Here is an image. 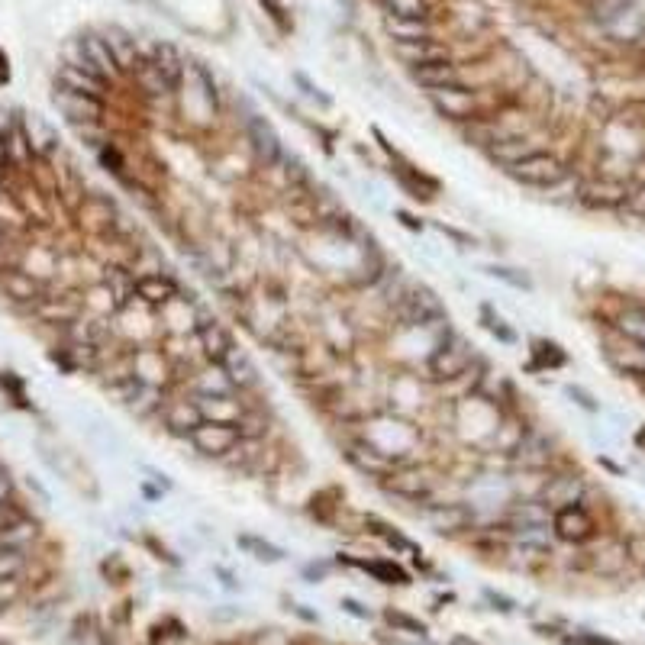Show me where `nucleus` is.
I'll return each instance as SVG.
<instances>
[{
	"label": "nucleus",
	"mask_w": 645,
	"mask_h": 645,
	"mask_svg": "<svg viewBox=\"0 0 645 645\" xmlns=\"http://www.w3.org/2000/svg\"><path fill=\"white\" fill-rule=\"evenodd\" d=\"M42 542H46V529H42L39 516L26 504L4 455H0V555L23 552L39 558Z\"/></svg>",
	"instance_id": "obj_1"
},
{
	"label": "nucleus",
	"mask_w": 645,
	"mask_h": 645,
	"mask_svg": "<svg viewBox=\"0 0 645 645\" xmlns=\"http://www.w3.org/2000/svg\"><path fill=\"white\" fill-rule=\"evenodd\" d=\"M475 365H478L475 346L462 333H446L436 342V349L429 352L426 375L433 384H452L458 378H465Z\"/></svg>",
	"instance_id": "obj_2"
},
{
	"label": "nucleus",
	"mask_w": 645,
	"mask_h": 645,
	"mask_svg": "<svg viewBox=\"0 0 645 645\" xmlns=\"http://www.w3.org/2000/svg\"><path fill=\"white\" fill-rule=\"evenodd\" d=\"M394 313L404 326H417V329L449 323V313H446V304H442V297L433 288H426V284H410L407 294L400 297V304L394 307Z\"/></svg>",
	"instance_id": "obj_3"
},
{
	"label": "nucleus",
	"mask_w": 645,
	"mask_h": 645,
	"mask_svg": "<svg viewBox=\"0 0 645 645\" xmlns=\"http://www.w3.org/2000/svg\"><path fill=\"white\" fill-rule=\"evenodd\" d=\"M504 175L516 184H523V188H539V191H549L555 188L558 181L568 175V165L558 159L555 152H546V149H536L533 155H526L523 162L510 165Z\"/></svg>",
	"instance_id": "obj_4"
},
{
	"label": "nucleus",
	"mask_w": 645,
	"mask_h": 645,
	"mask_svg": "<svg viewBox=\"0 0 645 645\" xmlns=\"http://www.w3.org/2000/svg\"><path fill=\"white\" fill-rule=\"evenodd\" d=\"M420 520L439 536H462L475 526V507L465 500H426L420 504Z\"/></svg>",
	"instance_id": "obj_5"
},
{
	"label": "nucleus",
	"mask_w": 645,
	"mask_h": 645,
	"mask_svg": "<svg viewBox=\"0 0 645 645\" xmlns=\"http://www.w3.org/2000/svg\"><path fill=\"white\" fill-rule=\"evenodd\" d=\"M188 442H191V449H194L197 455H204V458H220V462H226V458L239 449L242 433H239L236 423H226V420H204V423H200V426L194 429V433L188 436Z\"/></svg>",
	"instance_id": "obj_6"
},
{
	"label": "nucleus",
	"mask_w": 645,
	"mask_h": 645,
	"mask_svg": "<svg viewBox=\"0 0 645 645\" xmlns=\"http://www.w3.org/2000/svg\"><path fill=\"white\" fill-rule=\"evenodd\" d=\"M429 104L439 113V117H446L458 126H465L478 117H487L478 104V94L468 88V84H455V88H439V91H426Z\"/></svg>",
	"instance_id": "obj_7"
},
{
	"label": "nucleus",
	"mask_w": 645,
	"mask_h": 645,
	"mask_svg": "<svg viewBox=\"0 0 645 645\" xmlns=\"http://www.w3.org/2000/svg\"><path fill=\"white\" fill-rule=\"evenodd\" d=\"M246 142H249V152L258 168H278L284 159V142L278 136V129L271 126L268 117L262 113H249L246 117Z\"/></svg>",
	"instance_id": "obj_8"
},
{
	"label": "nucleus",
	"mask_w": 645,
	"mask_h": 645,
	"mask_svg": "<svg viewBox=\"0 0 645 645\" xmlns=\"http://www.w3.org/2000/svg\"><path fill=\"white\" fill-rule=\"evenodd\" d=\"M381 487L387 494H394L400 500H410V504H426V500H433V475H429L426 468H417V465H400L391 478H384Z\"/></svg>",
	"instance_id": "obj_9"
},
{
	"label": "nucleus",
	"mask_w": 645,
	"mask_h": 645,
	"mask_svg": "<svg viewBox=\"0 0 645 645\" xmlns=\"http://www.w3.org/2000/svg\"><path fill=\"white\" fill-rule=\"evenodd\" d=\"M159 417H162L165 433L175 436V439H188L194 429L207 420L204 410H200V400L194 394H188V397H168Z\"/></svg>",
	"instance_id": "obj_10"
},
{
	"label": "nucleus",
	"mask_w": 645,
	"mask_h": 645,
	"mask_svg": "<svg viewBox=\"0 0 645 645\" xmlns=\"http://www.w3.org/2000/svg\"><path fill=\"white\" fill-rule=\"evenodd\" d=\"M629 194H633V188H629L623 178L600 175V178H591V181H581L578 200L584 207H591V210H620V207H626Z\"/></svg>",
	"instance_id": "obj_11"
},
{
	"label": "nucleus",
	"mask_w": 645,
	"mask_h": 645,
	"mask_svg": "<svg viewBox=\"0 0 645 645\" xmlns=\"http://www.w3.org/2000/svg\"><path fill=\"white\" fill-rule=\"evenodd\" d=\"M181 297V284L168 271H149V275L136 278V304L146 310H165Z\"/></svg>",
	"instance_id": "obj_12"
},
{
	"label": "nucleus",
	"mask_w": 645,
	"mask_h": 645,
	"mask_svg": "<svg viewBox=\"0 0 645 645\" xmlns=\"http://www.w3.org/2000/svg\"><path fill=\"white\" fill-rule=\"evenodd\" d=\"M594 516L591 510H587L584 504H568V507H558L552 513V533L555 539H562V542H571V546H581V542H587L594 536Z\"/></svg>",
	"instance_id": "obj_13"
},
{
	"label": "nucleus",
	"mask_w": 645,
	"mask_h": 645,
	"mask_svg": "<svg viewBox=\"0 0 645 645\" xmlns=\"http://www.w3.org/2000/svg\"><path fill=\"white\" fill-rule=\"evenodd\" d=\"M194 336H197V346H200V355H204V362H213V365H220L223 358L236 349V336L229 333V326L220 323L217 317H200Z\"/></svg>",
	"instance_id": "obj_14"
},
{
	"label": "nucleus",
	"mask_w": 645,
	"mask_h": 645,
	"mask_svg": "<svg viewBox=\"0 0 645 645\" xmlns=\"http://www.w3.org/2000/svg\"><path fill=\"white\" fill-rule=\"evenodd\" d=\"M342 452H346L349 465H352L355 471H362L365 478L384 481V478H391L394 471H397V465L391 462V458H384L365 436H362V439H349L346 449H342Z\"/></svg>",
	"instance_id": "obj_15"
},
{
	"label": "nucleus",
	"mask_w": 645,
	"mask_h": 645,
	"mask_svg": "<svg viewBox=\"0 0 645 645\" xmlns=\"http://www.w3.org/2000/svg\"><path fill=\"white\" fill-rule=\"evenodd\" d=\"M510 458L516 465H523V471H549L555 452L546 436L536 433V429H526L523 439L516 442V449L510 452Z\"/></svg>",
	"instance_id": "obj_16"
},
{
	"label": "nucleus",
	"mask_w": 645,
	"mask_h": 645,
	"mask_svg": "<svg viewBox=\"0 0 645 645\" xmlns=\"http://www.w3.org/2000/svg\"><path fill=\"white\" fill-rule=\"evenodd\" d=\"M539 497L546 500L552 510L568 507V504H584L587 497V481L581 475H549L542 481Z\"/></svg>",
	"instance_id": "obj_17"
},
{
	"label": "nucleus",
	"mask_w": 645,
	"mask_h": 645,
	"mask_svg": "<svg viewBox=\"0 0 645 645\" xmlns=\"http://www.w3.org/2000/svg\"><path fill=\"white\" fill-rule=\"evenodd\" d=\"M539 146L533 142V136L529 133H504L491 149H487V159H491L497 168H510V165H516V162H523L526 155H533Z\"/></svg>",
	"instance_id": "obj_18"
},
{
	"label": "nucleus",
	"mask_w": 645,
	"mask_h": 645,
	"mask_svg": "<svg viewBox=\"0 0 645 645\" xmlns=\"http://www.w3.org/2000/svg\"><path fill=\"white\" fill-rule=\"evenodd\" d=\"M394 55L404 62L410 71L413 68H423V65H433V62H449V46H442L439 39H420V42H400L394 46Z\"/></svg>",
	"instance_id": "obj_19"
},
{
	"label": "nucleus",
	"mask_w": 645,
	"mask_h": 645,
	"mask_svg": "<svg viewBox=\"0 0 645 645\" xmlns=\"http://www.w3.org/2000/svg\"><path fill=\"white\" fill-rule=\"evenodd\" d=\"M220 365H223L226 378L233 381V387L239 394H246V391H252V387H258V368L252 362V355L242 346H236L233 352H229Z\"/></svg>",
	"instance_id": "obj_20"
},
{
	"label": "nucleus",
	"mask_w": 645,
	"mask_h": 645,
	"mask_svg": "<svg viewBox=\"0 0 645 645\" xmlns=\"http://www.w3.org/2000/svg\"><path fill=\"white\" fill-rule=\"evenodd\" d=\"M410 78L420 84L423 91H439V88H455V84H465L462 71L458 65L449 62H433V65H423V68H413Z\"/></svg>",
	"instance_id": "obj_21"
},
{
	"label": "nucleus",
	"mask_w": 645,
	"mask_h": 645,
	"mask_svg": "<svg viewBox=\"0 0 645 645\" xmlns=\"http://www.w3.org/2000/svg\"><path fill=\"white\" fill-rule=\"evenodd\" d=\"M384 33L387 39L400 46V42H420V39H436L433 20H410V17H384Z\"/></svg>",
	"instance_id": "obj_22"
},
{
	"label": "nucleus",
	"mask_w": 645,
	"mask_h": 645,
	"mask_svg": "<svg viewBox=\"0 0 645 645\" xmlns=\"http://www.w3.org/2000/svg\"><path fill=\"white\" fill-rule=\"evenodd\" d=\"M191 394L194 397H229V394H239V391L233 387V381L226 378L223 365L207 362V368L197 371V375L191 378Z\"/></svg>",
	"instance_id": "obj_23"
},
{
	"label": "nucleus",
	"mask_w": 645,
	"mask_h": 645,
	"mask_svg": "<svg viewBox=\"0 0 645 645\" xmlns=\"http://www.w3.org/2000/svg\"><path fill=\"white\" fill-rule=\"evenodd\" d=\"M146 59L155 68H159V75L171 84V88H175V91L181 88V81H184V59H181V52L171 46V42H155Z\"/></svg>",
	"instance_id": "obj_24"
},
{
	"label": "nucleus",
	"mask_w": 645,
	"mask_h": 645,
	"mask_svg": "<svg viewBox=\"0 0 645 645\" xmlns=\"http://www.w3.org/2000/svg\"><path fill=\"white\" fill-rule=\"evenodd\" d=\"M604 30L616 42H639V39H645V10L639 4H629L620 17H613L604 26Z\"/></svg>",
	"instance_id": "obj_25"
},
{
	"label": "nucleus",
	"mask_w": 645,
	"mask_h": 645,
	"mask_svg": "<svg viewBox=\"0 0 645 645\" xmlns=\"http://www.w3.org/2000/svg\"><path fill=\"white\" fill-rule=\"evenodd\" d=\"M126 78H133V84L139 88V94L142 97H149V100H155V97H171L175 94V88H171V84L159 75V68H155L146 55H142V62L129 71Z\"/></svg>",
	"instance_id": "obj_26"
},
{
	"label": "nucleus",
	"mask_w": 645,
	"mask_h": 645,
	"mask_svg": "<svg viewBox=\"0 0 645 645\" xmlns=\"http://www.w3.org/2000/svg\"><path fill=\"white\" fill-rule=\"evenodd\" d=\"M613 329L623 342L645 349V304H629L613 317Z\"/></svg>",
	"instance_id": "obj_27"
},
{
	"label": "nucleus",
	"mask_w": 645,
	"mask_h": 645,
	"mask_svg": "<svg viewBox=\"0 0 645 645\" xmlns=\"http://www.w3.org/2000/svg\"><path fill=\"white\" fill-rule=\"evenodd\" d=\"M236 546L246 552V555H252L255 562H265V565H278V562H284V555H288L281 546H275L271 539L255 536V533H239L236 536Z\"/></svg>",
	"instance_id": "obj_28"
},
{
	"label": "nucleus",
	"mask_w": 645,
	"mask_h": 645,
	"mask_svg": "<svg viewBox=\"0 0 645 645\" xmlns=\"http://www.w3.org/2000/svg\"><path fill=\"white\" fill-rule=\"evenodd\" d=\"M607 362L626 378H645V349L626 342V349H607Z\"/></svg>",
	"instance_id": "obj_29"
},
{
	"label": "nucleus",
	"mask_w": 645,
	"mask_h": 645,
	"mask_svg": "<svg viewBox=\"0 0 645 645\" xmlns=\"http://www.w3.org/2000/svg\"><path fill=\"white\" fill-rule=\"evenodd\" d=\"M384 17H410V20H433V0H375Z\"/></svg>",
	"instance_id": "obj_30"
},
{
	"label": "nucleus",
	"mask_w": 645,
	"mask_h": 645,
	"mask_svg": "<svg viewBox=\"0 0 645 645\" xmlns=\"http://www.w3.org/2000/svg\"><path fill=\"white\" fill-rule=\"evenodd\" d=\"M484 275L487 278H497V281H504V284H510V288H516V291H526V294H533V278L526 275V271H520V268H510V265H484Z\"/></svg>",
	"instance_id": "obj_31"
},
{
	"label": "nucleus",
	"mask_w": 645,
	"mask_h": 645,
	"mask_svg": "<svg viewBox=\"0 0 645 645\" xmlns=\"http://www.w3.org/2000/svg\"><path fill=\"white\" fill-rule=\"evenodd\" d=\"M236 426H239V433H242V439H246V442H258V439H265V433H268V417L262 410L246 407Z\"/></svg>",
	"instance_id": "obj_32"
},
{
	"label": "nucleus",
	"mask_w": 645,
	"mask_h": 645,
	"mask_svg": "<svg viewBox=\"0 0 645 645\" xmlns=\"http://www.w3.org/2000/svg\"><path fill=\"white\" fill-rule=\"evenodd\" d=\"M533 358H536V368H562L568 362L562 346H555L549 339H533Z\"/></svg>",
	"instance_id": "obj_33"
},
{
	"label": "nucleus",
	"mask_w": 645,
	"mask_h": 645,
	"mask_svg": "<svg viewBox=\"0 0 645 645\" xmlns=\"http://www.w3.org/2000/svg\"><path fill=\"white\" fill-rule=\"evenodd\" d=\"M362 568L365 571H371L381 584H407L410 578H407V571L400 568V565H394V562H387V558H375V562H362Z\"/></svg>",
	"instance_id": "obj_34"
},
{
	"label": "nucleus",
	"mask_w": 645,
	"mask_h": 645,
	"mask_svg": "<svg viewBox=\"0 0 645 645\" xmlns=\"http://www.w3.org/2000/svg\"><path fill=\"white\" fill-rule=\"evenodd\" d=\"M384 620L391 623L397 633H410V636H423L426 633V626L417 620V616H410L404 610H384Z\"/></svg>",
	"instance_id": "obj_35"
},
{
	"label": "nucleus",
	"mask_w": 645,
	"mask_h": 645,
	"mask_svg": "<svg viewBox=\"0 0 645 645\" xmlns=\"http://www.w3.org/2000/svg\"><path fill=\"white\" fill-rule=\"evenodd\" d=\"M481 323H484L487 333L497 336L500 342H507V346H513V342H516V333H513V329H510L504 320H500V317H494V313L487 310V307H484V313H481Z\"/></svg>",
	"instance_id": "obj_36"
},
{
	"label": "nucleus",
	"mask_w": 645,
	"mask_h": 645,
	"mask_svg": "<svg viewBox=\"0 0 645 645\" xmlns=\"http://www.w3.org/2000/svg\"><path fill=\"white\" fill-rule=\"evenodd\" d=\"M565 397L571 400V404H578L581 410H587V413H597V410H600L597 400H594L591 394H587L584 387H578V384H568V387H565Z\"/></svg>",
	"instance_id": "obj_37"
},
{
	"label": "nucleus",
	"mask_w": 645,
	"mask_h": 645,
	"mask_svg": "<svg viewBox=\"0 0 645 645\" xmlns=\"http://www.w3.org/2000/svg\"><path fill=\"white\" fill-rule=\"evenodd\" d=\"M433 226L439 229L442 236H449L458 249H475V246H478L475 236H471V233H462V229H455V226H449V223H433Z\"/></svg>",
	"instance_id": "obj_38"
},
{
	"label": "nucleus",
	"mask_w": 645,
	"mask_h": 645,
	"mask_svg": "<svg viewBox=\"0 0 645 645\" xmlns=\"http://www.w3.org/2000/svg\"><path fill=\"white\" fill-rule=\"evenodd\" d=\"M626 210H629V213H636V217H645V184H642V188H636L633 194H629Z\"/></svg>",
	"instance_id": "obj_39"
},
{
	"label": "nucleus",
	"mask_w": 645,
	"mask_h": 645,
	"mask_svg": "<svg viewBox=\"0 0 645 645\" xmlns=\"http://www.w3.org/2000/svg\"><path fill=\"white\" fill-rule=\"evenodd\" d=\"M297 84H300V88H304V94H307V97H313V100H317V104H320V107H329V104H333V100H329L326 94H320V88H313V84H310V81H307L304 75H297Z\"/></svg>",
	"instance_id": "obj_40"
},
{
	"label": "nucleus",
	"mask_w": 645,
	"mask_h": 645,
	"mask_svg": "<svg viewBox=\"0 0 645 645\" xmlns=\"http://www.w3.org/2000/svg\"><path fill=\"white\" fill-rule=\"evenodd\" d=\"M252 645H288V639H284L278 629H268V633H258Z\"/></svg>",
	"instance_id": "obj_41"
},
{
	"label": "nucleus",
	"mask_w": 645,
	"mask_h": 645,
	"mask_svg": "<svg viewBox=\"0 0 645 645\" xmlns=\"http://www.w3.org/2000/svg\"><path fill=\"white\" fill-rule=\"evenodd\" d=\"M397 220L404 223L407 229H413V233H423V229H426V223H423V220H417V217H410L407 210H397Z\"/></svg>",
	"instance_id": "obj_42"
},
{
	"label": "nucleus",
	"mask_w": 645,
	"mask_h": 645,
	"mask_svg": "<svg viewBox=\"0 0 645 645\" xmlns=\"http://www.w3.org/2000/svg\"><path fill=\"white\" fill-rule=\"evenodd\" d=\"M146 475H149V478L155 481V487H159V491H171V487H175V484H171V481H168V475H165V471L146 468Z\"/></svg>",
	"instance_id": "obj_43"
},
{
	"label": "nucleus",
	"mask_w": 645,
	"mask_h": 645,
	"mask_svg": "<svg viewBox=\"0 0 645 645\" xmlns=\"http://www.w3.org/2000/svg\"><path fill=\"white\" fill-rule=\"evenodd\" d=\"M484 597H487V600H491V604H494L497 610H504V613H510V610H513V604H510V600H507L504 594H494V591H484Z\"/></svg>",
	"instance_id": "obj_44"
},
{
	"label": "nucleus",
	"mask_w": 645,
	"mask_h": 645,
	"mask_svg": "<svg viewBox=\"0 0 645 645\" xmlns=\"http://www.w3.org/2000/svg\"><path fill=\"white\" fill-rule=\"evenodd\" d=\"M571 642H575V645H616V642H610V639H600V636H591V633L575 636Z\"/></svg>",
	"instance_id": "obj_45"
},
{
	"label": "nucleus",
	"mask_w": 645,
	"mask_h": 645,
	"mask_svg": "<svg viewBox=\"0 0 645 645\" xmlns=\"http://www.w3.org/2000/svg\"><path fill=\"white\" fill-rule=\"evenodd\" d=\"M342 610H349L352 616H362V620L371 616V610H362V604H355V600H342Z\"/></svg>",
	"instance_id": "obj_46"
},
{
	"label": "nucleus",
	"mask_w": 645,
	"mask_h": 645,
	"mask_svg": "<svg viewBox=\"0 0 645 645\" xmlns=\"http://www.w3.org/2000/svg\"><path fill=\"white\" fill-rule=\"evenodd\" d=\"M326 575H329V565H326V562H320V565H307V578L320 581V578H326Z\"/></svg>",
	"instance_id": "obj_47"
},
{
	"label": "nucleus",
	"mask_w": 645,
	"mask_h": 645,
	"mask_svg": "<svg viewBox=\"0 0 645 645\" xmlns=\"http://www.w3.org/2000/svg\"><path fill=\"white\" fill-rule=\"evenodd\" d=\"M0 645H4V642H0Z\"/></svg>",
	"instance_id": "obj_48"
}]
</instances>
